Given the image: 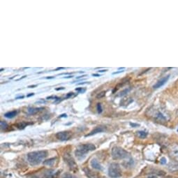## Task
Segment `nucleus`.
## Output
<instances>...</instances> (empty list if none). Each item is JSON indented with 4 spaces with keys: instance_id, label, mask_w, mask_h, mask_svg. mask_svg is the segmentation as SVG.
<instances>
[{
    "instance_id": "nucleus-36",
    "label": "nucleus",
    "mask_w": 178,
    "mask_h": 178,
    "mask_svg": "<svg viewBox=\"0 0 178 178\" xmlns=\"http://www.w3.org/2000/svg\"><path fill=\"white\" fill-rule=\"evenodd\" d=\"M24 98V96H18V97H16V99H23Z\"/></svg>"
},
{
    "instance_id": "nucleus-1",
    "label": "nucleus",
    "mask_w": 178,
    "mask_h": 178,
    "mask_svg": "<svg viewBox=\"0 0 178 178\" xmlns=\"http://www.w3.org/2000/svg\"><path fill=\"white\" fill-rule=\"evenodd\" d=\"M47 156L46 150L31 152L27 154V161L31 166H37L43 162Z\"/></svg>"
},
{
    "instance_id": "nucleus-32",
    "label": "nucleus",
    "mask_w": 178,
    "mask_h": 178,
    "mask_svg": "<svg viewBox=\"0 0 178 178\" xmlns=\"http://www.w3.org/2000/svg\"><path fill=\"white\" fill-rule=\"evenodd\" d=\"M148 178H156V175H151V176L148 177Z\"/></svg>"
},
{
    "instance_id": "nucleus-3",
    "label": "nucleus",
    "mask_w": 178,
    "mask_h": 178,
    "mask_svg": "<svg viewBox=\"0 0 178 178\" xmlns=\"http://www.w3.org/2000/svg\"><path fill=\"white\" fill-rule=\"evenodd\" d=\"M111 155H112L113 159L115 160L124 159L129 156V152L120 147L115 146L111 150Z\"/></svg>"
},
{
    "instance_id": "nucleus-7",
    "label": "nucleus",
    "mask_w": 178,
    "mask_h": 178,
    "mask_svg": "<svg viewBox=\"0 0 178 178\" xmlns=\"http://www.w3.org/2000/svg\"><path fill=\"white\" fill-rule=\"evenodd\" d=\"M169 154L173 160L178 162V145H173L169 150Z\"/></svg>"
},
{
    "instance_id": "nucleus-5",
    "label": "nucleus",
    "mask_w": 178,
    "mask_h": 178,
    "mask_svg": "<svg viewBox=\"0 0 178 178\" xmlns=\"http://www.w3.org/2000/svg\"><path fill=\"white\" fill-rule=\"evenodd\" d=\"M58 173L53 170H44V171L38 173V174H34L32 177L34 178H54Z\"/></svg>"
},
{
    "instance_id": "nucleus-21",
    "label": "nucleus",
    "mask_w": 178,
    "mask_h": 178,
    "mask_svg": "<svg viewBox=\"0 0 178 178\" xmlns=\"http://www.w3.org/2000/svg\"><path fill=\"white\" fill-rule=\"evenodd\" d=\"M96 108H97V111H98V113L99 114H101L102 113V111H103V109H102V106H101V103H98V104H97Z\"/></svg>"
},
{
    "instance_id": "nucleus-37",
    "label": "nucleus",
    "mask_w": 178,
    "mask_h": 178,
    "mask_svg": "<svg viewBox=\"0 0 178 178\" xmlns=\"http://www.w3.org/2000/svg\"><path fill=\"white\" fill-rule=\"evenodd\" d=\"M25 77H27V76H26V75H24V76H23V77H22V78H19V79H18V80H17V81H18V80H21V79H23V78H25Z\"/></svg>"
},
{
    "instance_id": "nucleus-9",
    "label": "nucleus",
    "mask_w": 178,
    "mask_h": 178,
    "mask_svg": "<svg viewBox=\"0 0 178 178\" xmlns=\"http://www.w3.org/2000/svg\"><path fill=\"white\" fill-rule=\"evenodd\" d=\"M83 170H84L85 174L88 178H99V175L96 173L92 171L88 168H83Z\"/></svg>"
},
{
    "instance_id": "nucleus-16",
    "label": "nucleus",
    "mask_w": 178,
    "mask_h": 178,
    "mask_svg": "<svg viewBox=\"0 0 178 178\" xmlns=\"http://www.w3.org/2000/svg\"><path fill=\"white\" fill-rule=\"evenodd\" d=\"M137 134L140 138H145L148 136V132L144 131H139L137 132Z\"/></svg>"
},
{
    "instance_id": "nucleus-33",
    "label": "nucleus",
    "mask_w": 178,
    "mask_h": 178,
    "mask_svg": "<svg viewBox=\"0 0 178 178\" xmlns=\"http://www.w3.org/2000/svg\"><path fill=\"white\" fill-rule=\"evenodd\" d=\"M64 68H63V67H59V68H57L55 70L58 71V70H60V69H64Z\"/></svg>"
},
{
    "instance_id": "nucleus-41",
    "label": "nucleus",
    "mask_w": 178,
    "mask_h": 178,
    "mask_svg": "<svg viewBox=\"0 0 178 178\" xmlns=\"http://www.w3.org/2000/svg\"><path fill=\"white\" fill-rule=\"evenodd\" d=\"M4 70V68H1V69H0V71H2Z\"/></svg>"
},
{
    "instance_id": "nucleus-29",
    "label": "nucleus",
    "mask_w": 178,
    "mask_h": 178,
    "mask_svg": "<svg viewBox=\"0 0 178 178\" xmlns=\"http://www.w3.org/2000/svg\"><path fill=\"white\" fill-rule=\"evenodd\" d=\"M130 125L131 126V127H138V126H139L138 124H132V123H130Z\"/></svg>"
},
{
    "instance_id": "nucleus-30",
    "label": "nucleus",
    "mask_w": 178,
    "mask_h": 178,
    "mask_svg": "<svg viewBox=\"0 0 178 178\" xmlns=\"http://www.w3.org/2000/svg\"><path fill=\"white\" fill-rule=\"evenodd\" d=\"M37 86V85H30V86H28V87H29V88H32V87H36Z\"/></svg>"
},
{
    "instance_id": "nucleus-38",
    "label": "nucleus",
    "mask_w": 178,
    "mask_h": 178,
    "mask_svg": "<svg viewBox=\"0 0 178 178\" xmlns=\"http://www.w3.org/2000/svg\"><path fill=\"white\" fill-rule=\"evenodd\" d=\"M87 83V82H81V83H78V85H84V84H86Z\"/></svg>"
},
{
    "instance_id": "nucleus-19",
    "label": "nucleus",
    "mask_w": 178,
    "mask_h": 178,
    "mask_svg": "<svg viewBox=\"0 0 178 178\" xmlns=\"http://www.w3.org/2000/svg\"><path fill=\"white\" fill-rule=\"evenodd\" d=\"M63 178H78L77 177L74 176V175L72 174H70V173H65L63 175Z\"/></svg>"
},
{
    "instance_id": "nucleus-18",
    "label": "nucleus",
    "mask_w": 178,
    "mask_h": 178,
    "mask_svg": "<svg viewBox=\"0 0 178 178\" xmlns=\"http://www.w3.org/2000/svg\"><path fill=\"white\" fill-rule=\"evenodd\" d=\"M0 125H1L2 129H6L9 127L8 124H7L6 122H4V121H1V122H0Z\"/></svg>"
},
{
    "instance_id": "nucleus-34",
    "label": "nucleus",
    "mask_w": 178,
    "mask_h": 178,
    "mask_svg": "<svg viewBox=\"0 0 178 178\" xmlns=\"http://www.w3.org/2000/svg\"><path fill=\"white\" fill-rule=\"evenodd\" d=\"M106 71H107L106 69H105V70H100V71H99V72H100V73H103V72H106Z\"/></svg>"
},
{
    "instance_id": "nucleus-20",
    "label": "nucleus",
    "mask_w": 178,
    "mask_h": 178,
    "mask_svg": "<svg viewBox=\"0 0 178 178\" xmlns=\"http://www.w3.org/2000/svg\"><path fill=\"white\" fill-rule=\"evenodd\" d=\"M105 95H106V92L105 91L101 92H100V93L96 95V99H101V98H103V97L105 96Z\"/></svg>"
},
{
    "instance_id": "nucleus-11",
    "label": "nucleus",
    "mask_w": 178,
    "mask_h": 178,
    "mask_svg": "<svg viewBox=\"0 0 178 178\" xmlns=\"http://www.w3.org/2000/svg\"><path fill=\"white\" fill-rule=\"evenodd\" d=\"M90 164H91L92 167L95 170H102V169H103L101 165L100 164V163H99L98 160L96 159H92L91 162H90Z\"/></svg>"
},
{
    "instance_id": "nucleus-12",
    "label": "nucleus",
    "mask_w": 178,
    "mask_h": 178,
    "mask_svg": "<svg viewBox=\"0 0 178 178\" xmlns=\"http://www.w3.org/2000/svg\"><path fill=\"white\" fill-rule=\"evenodd\" d=\"M105 129H106V128L104 127H101V126H100V127H96L94 129L92 130V131L89 133V134H87L86 136H92V135L98 134V133H101V132L104 131Z\"/></svg>"
},
{
    "instance_id": "nucleus-27",
    "label": "nucleus",
    "mask_w": 178,
    "mask_h": 178,
    "mask_svg": "<svg viewBox=\"0 0 178 178\" xmlns=\"http://www.w3.org/2000/svg\"><path fill=\"white\" fill-rule=\"evenodd\" d=\"M75 90H76V91H80V92H85V90L84 91H82V88H80V87H79V88H76Z\"/></svg>"
},
{
    "instance_id": "nucleus-28",
    "label": "nucleus",
    "mask_w": 178,
    "mask_h": 178,
    "mask_svg": "<svg viewBox=\"0 0 178 178\" xmlns=\"http://www.w3.org/2000/svg\"><path fill=\"white\" fill-rule=\"evenodd\" d=\"M92 75H93V76H95V77H100L101 76V75L100 74H96V73H95V74H92Z\"/></svg>"
},
{
    "instance_id": "nucleus-2",
    "label": "nucleus",
    "mask_w": 178,
    "mask_h": 178,
    "mask_svg": "<svg viewBox=\"0 0 178 178\" xmlns=\"http://www.w3.org/2000/svg\"><path fill=\"white\" fill-rule=\"evenodd\" d=\"M95 149H96V146L92 143L80 145L78 146V148L75 149V155L78 157H81V156H84L85 154L89 153V152L94 151Z\"/></svg>"
},
{
    "instance_id": "nucleus-25",
    "label": "nucleus",
    "mask_w": 178,
    "mask_h": 178,
    "mask_svg": "<svg viewBox=\"0 0 178 178\" xmlns=\"http://www.w3.org/2000/svg\"><path fill=\"white\" fill-rule=\"evenodd\" d=\"M65 89V87H58V88H56L55 90L57 91H59V90H64Z\"/></svg>"
},
{
    "instance_id": "nucleus-14",
    "label": "nucleus",
    "mask_w": 178,
    "mask_h": 178,
    "mask_svg": "<svg viewBox=\"0 0 178 178\" xmlns=\"http://www.w3.org/2000/svg\"><path fill=\"white\" fill-rule=\"evenodd\" d=\"M56 160L57 158H51L50 159H47L44 161V164L48 166H53L54 165V163H55Z\"/></svg>"
},
{
    "instance_id": "nucleus-23",
    "label": "nucleus",
    "mask_w": 178,
    "mask_h": 178,
    "mask_svg": "<svg viewBox=\"0 0 178 178\" xmlns=\"http://www.w3.org/2000/svg\"><path fill=\"white\" fill-rule=\"evenodd\" d=\"M122 72H124V71H117V72H114V73H113V75L119 74V73H122Z\"/></svg>"
},
{
    "instance_id": "nucleus-24",
    "label": "nucleus",
    "mask_w": 178,
    "mask_h": 178,
    "mask_svg": "<svg viewBox=\"0 0 178 178\" xmlns=\"http://www.w3.org/2000/svg\"><path fill=\"white\" fill-rule=\"evenodd\" d=\"M67 117V115H66V114H62V115H61L59 116V118H61V117Z\"/></svg>"
},
{
    "instance_id": "nucleus-22",
    "label": "nucleus",
    "mask_w": 178,
    "mask_h": 178,
    "mask_svg": "<svg viewBox=\"0 0 178 178\" xmlns=\"http://www.w3.org/2000/svg\"><path fill=\"white\" fill-rule=\"evenodd\" d=\"M166 163V159L165 158L161 159V164H165Z\"/></svg>"
},
{
    "instance_id": "nucleus-26",
    "label": "nucleus",
    "mask_w": 178,
    "mask_h": 178,
    "mask_svg": "<svg viewBox=\"0 0 178 178\" xmlns=\"http://www.w3.org/2000/svg\"><path fill=\"white\" fill-rule=\"evenodd\" d=\"M73 94V92H71V93H68L67 95H66V97H67V98H68V97H70V96H72Z\"/></svg>"
},
{
    "instance_id": "nucleus-17",
    "label": "nucleus",
    "mask_w": 178,
    "mask_h": 178,
    "mask_svg": "<svg viewBox=\"0 0 178 178\" xmlns=\"http://www.w3.org/2000/svg\"><path fill=\"white\" fill-rule=\"evenodd\" d=\"M30 124H31V123L22 122H20V123H18V124H17V127L20 129H25V128L27 127V125H30Z\"/></svg>"
},
{
    "instance_id": "nucleus-35",
    "label": "nucleus",
    "mask_w": 178,
    "mask_h": 178,
    "mask_svg": "<svg viewBox=\"0 0 178 178\" xmlns=\"http://www.w3.org/2000/svg\"><path fill=\"white\" fill-rule=\"evenodd\" d=\"M46 79H53L54 77H53V76H51V77H46Z\"/></svg>"
},
{
    "instance_id": "nucleus-15",
    "label": "nucleus",
    "mask_w": 178,
    "mask_h": 178,
    "mask_svg": "<svg viewBox=\"0 0 178 178\" xmlns=\"http://www.w3.org/2000/svg\"><path fill=\"white\" fill-rule=\"evenodd\" d=\"M43 109H44L43 108H29L27 110V113L30 115H34Z\"/></svg>"
},
{
    "instance_id": "nucleus-8",
    "label": "nucleus",
    "mask_w": 178,
    "mask_h": 178,
    "mask_svg": "<svg viewBox=\"0 0 178 178\" xmlns=\"http://www.w3.org/2000/svg\"><path fill=\"white\" fill-rule=\"evenodd\" d=\"M55 136L59 141H67L71 138V133L69 131H61L57 133Z\"/></svg>"
},
{
    "instance_id": "nucleus-39",
    "label": "nucleus",
    "mask_w": 178,
    "mask_h": 178,
    "mask_svg": "<svg viewBox=\"0 0 178 178\" xmlns=\"http://www.w3.org/2000/svg\"><path fill=\"white\" fill-rule=\"evenodd\" d=\"M73 76L72 75H69V76H66V77H64V78H72Z\"/></svg>"
},
{
    "instance_id": "nucleus-42",
    "label": "nucleus",
    "mask_w": 178,
    "mask_h": 178,
    "mask_svg": "<svg viewBox=\"0 0 178 178\" xmlns=\"http://www.w3.org/2000/svg\"><path fill=\"white\" fill-rule=\"evenodd\" d=\"M177 115H178V110H177Z\"/></svg>"
},
{
    "instance_id": "nucleus-10",
    "label": "nucleus",
    "mask_w": 178,
    "mask_h": 178,
    "mask_svg": "<svg viewBox=\"0 0 178 178\" xmlns=\"http://www.w3.org/2000/svg\"><path fill=\"white\" fill-rule=\"evenodd\" d=\"M168 79H169V75H168V76H166L164 78H161V80H159L157 82H156V84L154 85L153 87L154 89H158V88H160L161 87H162L163 85H164L166 82L168 81Z\"/></svg>"
},
{
    "instance_id": "nucleus-40",
    "label": "nucleus",
    "mask_w": 178,
    "mask_h": 178,
    "mask_svg": "<svg viewBox=\"0 0 178 178\" xmlns=\"http://www.w3.org/2000/svg\"><path fill=\"white\" fill-rule=\"evenodd\" d=\"M83 77H85V76H79V77H77L76 79H80V78H82Z\"/></svg>"
},
{
    "instance_id": "nucleus-4",
    "label": "nucleus",
    "mask_w": 178,
    "mask_h": 178,
    "mask_svg": "<svg viewBox=\"0 0 178 178\" xmlns=\"http://www.w3.org/2000/svg\"><path fill=\"white\" fill-rule=\"evenodd\" d=\"M108 175L112 178H118L122 175L120 166L117 163H110L108 168Z\"/></svg>"
},
{
    "instance_id": "nucleus-31",
    "label": "nucleus",
    "mask_w": 178,
    "mask_h": 178,
    "mask_svg": "<svg viewBox=\"0 0 178 178\" xmlns=\"http://www.w3.org/2000/svg\"><path fill=\"white\" fill-rule=\"evenodd\" d=\"M34 93H31V94H30L27 95V97H30V96H34Z\"/></svg>"
},
{
    "instance_id": "nucleus-6",
    "label": "nucleus",
    "mask_w": 178,
    "mask_h": 178,
    "mask_svg": "<svg viewBox=\"0 0 178 178\" xmlns=\"http://www.w3.org/2000/svg\"><path fill=\"white\" fill-rule=\"evenodd\" d=\"M63 158H64V160H65V162L67 163L68 167H69L71 170H73V171L78 170L77 163L75 161L74 159L71 156V155L69 153L66 152L65 154H64Z\"/></svg>"
},
{
    "instance_id": "nucleus-13",
    "label": "nucleus",
    "mask_w": 178,
    "mask_h": 178,
    "mask_svg": "<svg viewBox=\"0 0 178 178\" xmlns=\"http://www.w3.org/2000/svg\"><path fill=\"white\" fill-rule=\"evenodd\" d=\"M18 111L17 110H13L11 111V112H8L4 114V117L8 118V119H12L15 117L16 115H18Z\"/></svg>"
}]
</instances>
